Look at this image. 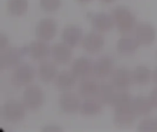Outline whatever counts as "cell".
Masks as SVG:
<instances>
[{
    "label": "cell",
    "instance_id": "30",
    "mask_svg": "<svg viewBox=\"0 0 157 132\" xmlns=\"http://www.w3.org/2000/svg\"><path fill=\"white\" fill-rule=\"evenodd\" d=\"M149 98H150V101H151L153 107L155 108H157V86L151 92Z\"/></svg>",
    "mask_w": 157,
    "mask_h": 132
},
{
    "label": "cell",
    "instance_id": "14",
    "mask_svg": "<svg viewBox=\"0 0 157 132\" xmlns=\"http://www.w3.org/2000/svg\"><path fill=\"white\" fill-rule=\"evenodd\" d=\"M94 63L92 61L86 57H79L75 59L71 66L72 73L80 79H84L86 77H90L93 74Z\"/></svg>",
    "mask_w": 157,
    "mask_h": 132
},
{
    "label": "cell",
    "instance_id": "4",
    "mask_svg": "<svg viewBox=\"0 0 157 132\" xmlns=\"http://www.w3.org/2000/svg\"><path fill=\"white\" fill-rule=\"evenodd\" d=\"M26 109L22 101L19 102L15 99H10L7 100L2 107V117L7 122L17 123L24 119Z\"/></svg>",
    "mask_w": 157,
    "mask_h": 132
},
{
    "label": "cell",
    "instance_id": "10",
    "mask_svg": "<svg viewBox=\"0 0 157 132\" xmlns=\"http://www.w3.org/2000/svg\"><path fill=\"white\" fill-rule=\"evenodd\" d=\"M79 96L70 91L63 92L58 100L60 108L63 110V112L66 114H75L79 111L82 104Z\"/></svg>",
    "mask_w": 157,
    "mask_h": 132
},
{
    "label": "cell",
    "instance_id": "29",
    "mask_svg": "<svg viewBox=\"0 0 157 132\" xmlns=\"http://www.w3.org/2000/svg\"><path fill=\"white\" fill-rule=\"evenodd\" d=\"M62 0H40L41 9L46 12H54L61 7Z\"/></svg>",
    "mask_w": 157,
    "mask_h": 132
},
{
    "label": "cell",
    "instance_id": "17",
    "mask_svg": "<svg viewBox=\"0 0 157 132\" xmlns=\"http://www.w3.org/2000/svg\"><path fill=\"white\" fill-rule=\"evenodd\" d=\"M57 67L54 62L43 60L39 64L37 69V74L40 81L43 83H51L54 81L57 75Z\"/></svg>",
    "mask_w": 157,
    "mask_h": 132
},
{
    "label": "cell",
    "instance_id": "34",
    "mask_svg": "<svg viewBox=\"0 0 157 132\" xmlns=\"http://www.w3.org/2000/svg\"><path fill=\"white\" fill-rule=\"evenodd\" d=\"M102 3H104V4H110V3H113L114 1H116V0H100Z\"/></svg>",
    "mask_w": 157,
    "mask_h": 132
},
{
    "label": "cell",
    "instance_id": "12",
    "mask_svg": "<svg viewBox=\"0 0 157 132\" xmlns=\"http://www.w3.org/2000/svg\"><path fill=\"white\" fill-rule=\"evenodd\" d=\"M51 49L47 41L37 40L30 42L26 47V53L35 61H43L51 55Z\"/></svg>",
    "mask_w": 157,
    "mask_h": 132
},
{
    "label": "cell",
    "instance_id": "21",
    "mask_svg": "<svg viewBox=\"0 0 157 132\" xmlns=\"http://www.w3.org/2000/svg\"><path fill=\"white\" fill-rule=\"evenodd\" d=\"M137 115L132 106L116 108L114 112V122L120 126H127L133 123Z\"/></svg>",
    "mask_w": 157,
    "mask_h": 132
},
{
    "label": "cell",
    "instance_id": "23",
    "mask_svg": "<svg viewBox=\"0 0 157 132\" xmlns=\"http://www.w3.org/2000/svg\"><path fill=\"white\" fill-rule=\"evenodd\" d=\"M132 107L134 110L135 114L139 117H145L149 115L154 108L149 96L146 97L144 96H139L133 98Z\"/></svg>",
    "mask_w": 157,
    "mask_h": 132
},
{
    "label": "cell",
    "instance_id": "32",
    "mask_svg": "<svg viewBox=\"0 0 157 132\" xmlns=\"http://www.w3.org/2000/svg\"><path fill=\"white\" fill-rule=\"evenodd\" d=\"M60 130H61V129H60V128H58V127H55V126H52V127L48 126V127H46V128H44V129H43V131L56 132V131H60Z\"/></svg>",
    "mask_w": 157,
    "mask_h": 132
},
{
    "label": "cell",
    "instance_id": "31",
    "mask_svg": "<svg viewBox=\"0 0 157 132\" xmlns=\"http://www.w3.org/2000/svg\"><path fill=\"white\" fill-rule=\"evenodd\" d=\"M8 46V39L6 35L0 34V51L7 48Z\"/></svg>",
    "mask_w": 157,
    "mask_h": 132
},
{
    "label": "cell",
    "instance_id": "35",
    "mask_svg": "<svg viewBox=\"0 0 157 132\" xmlns=\"http://www.w3.org/2000/svg\"><path fill=\"white\" fill-rule=\"evenodd\" d=\"M78 2H80V3H83V4H85V3H88V2H90L91 0H77Z\"/></svg>",
    "mask_w": 157,
    "mask_h": 132
},
{
    "label": "cell",
    "instance_id": "8",
    "mask_svg": "<svg viewBox=\"0 0 157 132\" xmlns=\"http://www.w3.org/2000/svg\"><path fill=\"white\" fill-rule=\"evenodd\" d=\"M110 83L117 90H126L133 83L132 72L125 67L116 68L110 76Z\"/></svg>",
    "mask_w": 157,
    "mask_h": 132
},
{
    "label": "cell",
    "instance_id": "9",
    "mask_svg": "<svg viewBox=\"0 0 157 132\" xmlns=\"http://www.w3.org/2000/svg\"><path fill=\"white\" fill-rule=\"evenodd\" d=\"M114 71L113 59L109 55H103L99 57L94 62L93 74L100 80H105L111 76Z\"/></svg>",
    "mask_w": 157,
    "mask_h": 132
},
{
    "label": "cell",
    "instance_id": "3",
    "mask_svg": "<svg viewBox=\"0 0 157 132\" xmlns=\"http://www.w3.org/2000/svg\"><path fill=\"white\" fill-rule=\"evenodd\" d=\"M36 75V71L29 63H20L16 68L11 75V83L16 87H25L29 85Z\"/></svg>",
    "mask_w": 157,
    "mask_h": 132
},
{
    "label": "cell",
    "instance_id": "22",
    "mask_svg": "<svg viewBox=\"0 0 157 132\" xmlns=\"http://www.w3.org/2000/svg\"><path fill=\"white\" fill-rule=\"evenodd\" d=\"M102 107L103 104L98 99V97H90L84 99L79 112L85 117H94L102 111Z\"/></svg>",
    "mask_w": 157,
    "mask_h": 132
},
{
    "label": "cell",
    "instance_id": "27",
    "mask_svg": "<svg viewBox=\"0 0 157 132\" xmlns=\"http://www.w3.org/2000/svg\"><path fill=\"white\" fill-rule=\"evenodd\" d=\"M29 8L28 0H8L7 10L12 16L20 17L27 13Z\"/></svg>",
    "mask_w": 157,
    "mask_h": 132
},
{
    "label": "cell",
    "instance_id": "6",
    "mask_svg": "<svg viewBox=\"0 0 157 132\" xmlns=\"http://www.w3.org/2000/svg\"><path fill=\"white\" fill-rule=\"evenodd\" d=\"M57 32V24L52 18H43L39 21L35 28V35L38 40L50 41L52 40Z\"/></svg>",
    "mask_w": 157,
    "mask_h": 132
},
{
    "label": "cell",
    "instance_id": "26",
    "mask_svg": "<svg viewBox=\"0 0 157 132\" xmlns=\"http://www.w3.org/2000/svg\"><path fill=\"white\" fill-rule=\"evenodd\" d=\"M133 98L132 97L131 94L126 92L125 90H118L115 92L112 100L110 102V106L113 108H120L124 107L132 106Z\"/></svg>",
    "mask_w": 157,
    "mask_h": 132
},
{
    "label": "cell",
    "instance_id": "24",
    "mask_svg": "<svg viewBox=\"0 0 157 132\" xmlns=\"http://www.w3.org/2000/svg\"><path fill=\"white\" fill-rule=\"evenodd\" d=\"M153 79V72L145 65H139L132 71L133 84L140 86L146 85Z\"/></svg>",
    "mask_w": 157,
    "mask_h": 132
},
{
    "label": "cell",
    "instance_id": "33",
    "mask_svg": "<svg viewBox=\"0 0 157 132\" xmlns=\"http://www.w3.org/2000/svg\"><path fill=\"white\" fill-rule=\"evenodd\" d=\"M153 82L157 86V67L155 69V71L153 72Z\"/></svg>",
    "mask_w": 157,
    "mask_h": 132
},
{
    "label": "cell",
    "instance_id": "20",
    "mask_svg": "<svg viewBox=\"0 0 157 132\" xmlns=\"http://www.w3.org/2000/svg\"><path fill=\"white\" fill-rule=\"evenodd\" d=\"M140 45L141 44L135 37L125 35L118 40L116 48L121 55H132L136 52Z\"/></svg>",
    "mask_w": 157,
    "mask_h": 132
},
{
    "label": "cell",
    "instance_id": "7",
    "mask_svg": "<svg viewBox=\"0 0 157 132\" xmlns=\"http://www.w3.org/2000/svg\"><path fill=\"white\" fill-rule=\"evenodd\" d=\"M82 46L84 50L90 54L99 53L105 45V39L103 35L98 31H92L84 36Z\"/></svg>",
    "mask_w": 157,
    "mask_h": 132
},
{
    "label": "cell",
    "instance_id": "5",
    "mask_svg": "<svg viewBox=\"0 0 157 132\" xmlns=\"http://www.w3.org/2000/svg\"><path fill=\"white\" fill-rule=\"evenodd\" d=\"M26 52V48L19 49L17 47H7L1 51L0 53V68L8 70L16 68L20 64L23 54Z\"/></svg>",
    "mask_w": 157,
    "mask_h": 132
},
{
    "label": "cell",
    "instance_id": "18",
    "mask_svg": "<svg viewBox=\"0 0 157 132\" xmlns=\"http://www.w3.org/2000/svg\"><path fill=\"white\" fill-rule=\"evenodd\" d=\"M77 77L72 71H62L57 74L54 79V85L60 91L66 92L72 90L76 85Z\"/></svg>",
    "mask_w": 157,
    "mask_h": 132
},
{
    "label": "cell",
    "instance_id": "1",
    "mask_svg": "<svg viewBox=\"0 0 157 132\" xmlns=\"http://www.w3.org/2000/svg\"><path fill=\"white\" fill-rule=\"evenodd\" d=\"M111 16L115 26L121 34L128 35L134 31L136 27V17L129 8L125 6H118L113 9Z\"/></svg>",
    "mask_w": 157,
    "mask_h": 132
},
{
    "label": "cell",
    "instance_id": "15",
    "mask_svg": "<svg viewBox=\"0 0 157 132\" xmlns=\"http://www.w3.org/2000/svg\"><path fill=\"white\" fill-rule=\"evenodd\" d=\"M90 20L93 28L100 33H104L111 30L113 26L115 25L111 14L109 15L104 12H99L91 15Z\"/></svg>",
    "mask_w": 157,
    "mask_h": 132
},
{
    "label": "cell",
    "instance_id": "28",
    "mask_svg": "<svg viewBox=\"0 0 157 132\" xmlns=\"http://www.w3.org/2000/svg\"><path fill=\"white\" fill-rule=\"evenodd\" d=\"M138 130L141 132H157V119H144L139 126Z\"/></svg>",
    "mask_w": 157,
    "mask_h": 132
},
{
    "label": "cell",
    "instance_id": "16",
    "mask_svg": "<svg viewBox=\"0 0 157 132\" xmlns=\"http://www.w3.org/2000/svg\"><path fill=\"white\" fill-rule=\"evenodd\" d=\"M62 39L65 44H67L71 48H75L83 41V30L80 27L76 25H69L63 28Z\"/></svg>",
    "mask_w": 157,
    "mask_h": 132
},
{
    "label": "cell",
    "instance_id": "19",
    "mask_svg": "<svg viewBox=\"0 0 157 132\" xmlns=\"http://www.w3.org/2000/svg\"><path fill=\"white\" fill-rule=\"evenodd\" d=\"M99 85L96 80L86 77L84 79H81L79 85H78V94L79 96L86 99L90 97H96L99 89Z\"/></svg>",
    "mask_w": 157,
    "mask_h": 132
},
{
    "label": "cell",
    "instance_id": "11",
    "mask_svg": "<svg viewBox=\"0 0 157 132\" xmlns=\"http://www.w3.org/2000/svg\"><path fill=\"white\" fill-rule=\"evenodd\" d=\"M134 37L143 46H149L156 39L155 28L148 23H140L134 28Z\"/></svg>",
    "mask_w": 157,
    "mask_h": 132
},
{
    "label": "cell",
    "instance_id": "13",
    "mask_svg": "<svg viewBox=\"0 0 157 132\" xmlns=\"http://www.w3.org/2000/svg\"><path fill=\"white\" fill-rule=\"evenodd\" d=\"M51 55L53 62L60 65L68 64L73 56L72 48L67 44L63 43H56L51 49Z\"/></svg>",
    "mask_w": 157,
    "mask_h": 132
},
{
    "label": "cell",
    "instance_id": "25",
    "mask_svg": "<svg viewBox=\"0 0 157 132\" xmlns=\"http://www.w3.org/2000/svg\"><path fill=\"white\" fill-rule=\"evenodd\" d=\"M115 87L111 83H101L99 85V89L96 97L103 104V105H109L112 97L115 94Z\"/></svg>",
    "mask_w": 157,
    "mask_h": 132
},
{
    "label": "cell",
    "instance_id": "2",
    "mask_svg": "<svg viewBox=\"0 0 157 132\" xmlns=\"http://www.w3.org/2000/svg\"><path fill=\"white\" fill-rule=\"evenodd\" d=\"M45 102V94L37 85L26 86L22 95V103L28 110H39Z\"/></svg>",
    "mask_w": 157,
    "mask_h": 132
}]
</instances>
